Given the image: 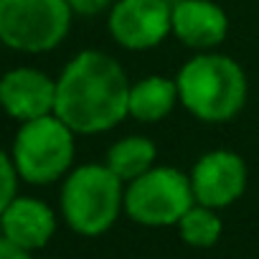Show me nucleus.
I'll list each match as a JSON object with an SVG mask.
<instances>
[{"label":"nucleus","mask_w":259,"mask_h":259,"mask_svg":"<svg viewBox=\"0 0 259 259\" xmlns=\"http://www.w3.org/2000/svg\"><path fill=\"white\" fill-rule=\"evenodd\" d=\"M130 87L133 84L117 59L97 49H84L56 76L54 114L76 135L109 133L130 117Z\"/></svg>","instance_id":"nucleus-1"},{"label":"nucleus","mask_w":259,"mask_h":259,"mask_svg":"<svg viewBox=\"0 0 259 259\" xmlns=\"http://www.w3.org/2000/svg\"><path fill=\"white\" fill-rule=\"evenodd\" d=\"M181 107L201 122L221 124L234 119L249 94L244 69L226 54L198 51L176 74Z\"/></svg>","instance_id":"nucleus-2"},{"label":"nucleus","mask_w":259,"mask_h":259,"mask_svg":"<svg viewBox=\"0 0 259 259\" xmlns=\"http://www.w3.org/2000/svg\"><path fill=\"white\" fill-rule=\"evenodd\" d=\"M59 206L71 231L99 236L109 231L124 211V181H119L107 165L84 163L66 173Z\"/></svg>","instance_id":"nucleus-3"},{"label":"nucleus","mask_w":259,"mask_h":259,"mask_svg":"<svg viewBox=\"0 0 259 259\" xmlns=\"http://www.w3.org/2000/svg\"><path fill=\"white\" fill-rule=\"evenodd\" d=\"M21 181L31 186H51L64 181L74 165L76 133L56 114H44L18 124L11 145Z\"/></svg>","instance_id":"nucleus-4"},{"label":"nucleus","mask_w":259,"mask_h":259,"mask_svg":"<svg viewBox=\"0 0 259 259\" xmlns=\"http://www.w3.org/2000/svg\"><path fill=\"white\" fill-rule=\"evenodd\" d=\"M69 0H0V44L21 54H46L71 31Z\"/></svg>","instance_id":"nucleus-5"},{"label":"nucleus","mask_w":259,"mask_h":259,"mask_svg":"<svg viewBox=\"0 0 259 259\" xmlns=\"http://www.w3.org/2000/svg\"><path fill=\"white\" fill-rule=\"evenodd\" d=\"M193 203L191 176L173 165H153L124 188V213L140 226H176Z\"/></svg>","instance_id":"nucleus-6"},{"label":"nucleus","mask_w":259,"mask_h":259,"mask_svg":"<svg viewBox=\"0 0 259 259\" xmlns=\"http://www.w3.org/2000/svg\"><path fill=\"white\" fill-rule=\"evenodd\" d=\"M107 31L127 51H148L173 33V0H114Z\"/></svg>","instance_id":"nucleus-7"},{"label":"nucleus","mask_w":259,"mask_h":259,"mask_svg":"<svg viewBox=\"0 0 259 259\" xmlns=\"http://www.w3.org/2000/svg\"><path fill=\"white\" fill-rule=\"evenodd\" d=\"M246 163L234 150L203 153L191 170V188L196 203L216 211L236 203L246 191Z\"/></svg>","instance_id":"nucleus-8"},{"label":"nucleus","mask_w":259,"mask_h":259,"mask_svg":"<svg viewBox=\"0 0 259 259\" xmlns=\"http://www.w3.org/2000/svg\"><path fill=\"white\" fill-rule=\"evenodd\" d=\"M56 79L36 66H16L0 76V109L11 119L28 122L54 114Z\"/></svg>","instance_id":"nucleus-9"},{"label":"nucleus","mask_w":259,"mask_h":259,"mask_svg":"<svg viewBox=\"0 0 259 259\" xmlns=\"http://www.w3.org/2000/svg\"><path fill=\"white\" fill-rule=\"evenodd\" d=\"M173 33L196 51H213L229 33V16L213 0H173Z\"/></svg>","instance_id":"nucleus-10"},{"label":"nucleus","mask_w":259,"mask_h":259,"mask_svg":"<svg viewBox=\"0 0 259 259\" xmlns=\"http://www.w3.org/2000/svg\"><path fill=\"white\" fill-rule=\"evenodd\" d=\"M0 229L23 249H44L56 231V213L49 203L33 196H16L0 213Z\"/></svg>","instance_id":"nucleus-11"},{"label":"nucleus","mask_w":259,"mask_h":259,"mask_svg":"<svg viewBox=\"0 0 259 259\" xmlns=\"http://www.w3.org/2000/svg\"><path fill=\"white\" fill-rule=\"evenodd\" d=\"M176 104H181V97H178V84L170 76L150 74L130 87L127 112L133 119H138L143 124L165 119L176 109Z\"/></svg>","instance_id":"nucleus-12"},{"label":"nucleus","mask_w":259,"mask_h":259,"mask_svg":"<svg viewBox=\"0 0 259 259\" xmlns=\"http://www.w3.org/2000/svg\"><path fill=\"white\" fill-rule=\"evenodd\" d=\"M158 160V148L145 135H127L109 145L104 165L124 183L148 173Z\"/></svg>","instance_id":"nucleus-13"},{"label":"nucleus","mask_w":259,"mask_h":259,"mask_svg":"<svg viewBox=\"0 0 259 259\" xmlns=\"http://www.w3.org/2000/svg\"><path fill=\"white\" fill-rule=\"evenodd\" d=\"M178 226V234L181 239L188 244V246H196V249H208L219 241L221 231H224V224H221V216L216 208H208V206H201V203H193L183 216L181 221L176 224Z\"/></svg>","instance_id":"nucleus-14"},{"label":"nucleus","mask_w":259,"mask_h":259,"mask_svg":"<svg viewBox=\"0 0 259 259\" xmlns=\"http://www.w3.org/2000/svg\"><path fill=\"white\" fill-rule=\"evenodd\" d=\"M18 181H21V176L13 163V155L0 148V213L18 196Z\"/></svg>","instance_id":"nucleus-15"},{"label":"nucleus","mask_w":259,"mask_h":259,"mask_svg":"<svg viewBox=\"0 0 259 259\" xmlns=\"http://www.w3.org/2000/svg\"><path fill=\"white\" fill-rule=\"evenodd\" d=\"M69 6L79 16H97L114 6V0H69Z\"/></svg>","instance_id":"nucleus-16"},{"label":"nucleus","mask_w":259,"mask_h":259,"mask_svg":"<svg viewBox=\"0 0 259 259\" xmlns=\"http://www.w3.org/2000/svg\"><path fill=\"white\" fill-rule=\"evenodd\" d=\"M0 259H31V251L8 239L6 234H0Z\"/></svg>","instance_id":"nucleus-17"}]
</instances>
